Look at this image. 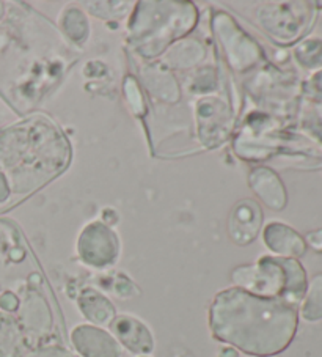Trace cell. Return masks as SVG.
Instances as JSON below:
<instances>
[{"label":"cell","instance_id":"9a60e30c","mask_svg":"<svg viewBox=\"0 0 322 357\" xmlns=\"http://www.w3.org/2000/svg\"><path fill=\"white\" fill-rule=\"evenodd\" d=\"M302 317L307 321L322 319V274L314 275L307 285L302 304Z\"/></svg>","mask_w":322,"mask_h":357},{"label":"cell","instance_id":"2e32d148","mask_svg":"<svg viewBox=\"0 0 322 357\" xmlns=\"http://www.w3.org/2000/svg\"><path fill=\"white\" fill-rule=\"evenodd\" d=\"M125 95H126V100L129 102V106H131V109L134 110L135 115H140V114L145 112L144 98H141L137 82H135L131 76H128L126 81H125Z\"/></svg>","mask_w":322,"mask_h":357},{"label":"cell","instance_id":"4fadbf2b","mask_svg":"<svg viewBox=\"0 0 322 357\" xmlns=\"http://www.w3.org/2000/svg\"><path fill=\"white\" fill-rule=\"evenodd\" d=\"M22 334L15 318L0 313V357H21Z\"/></svg>","mask_w":322,"mask_h":357},{"label":"cell","instance_id":"ac0fdd59","mask_svg":"<svg viewBox=\"0 0 322 357\" xmlns=\"http://www.w3.org/2000/svg\"><path fill=\"white\" fill-rule=\"evenodd\" d=\"M26 357H74L70 351L60 347H47V348H38L29 353Z\"/></svg>","mask_w":322,"mask_h":357},{"label":"cell","instance_id":"603a6c76","mask_svg":"<svg viewBox=\"0 0 322 357\" xmlns=\"http://www.w3.org/2000/svg\"><path fill=\"white\" fill-rule=\"evenodd\" d=\"M2 7H3V5L0 3V17H2V15H3V8Z\"/></svg>","mask_w":322,"mask_h":357},{"label":"cell","instance_id":"52a82bcc","mask_svg":"<svg viewBox=\"0 0 322 357\" xmlns=\"http://www.w3.org/2000/svg\"><path fill=\"white\" fill-rule=\"evenodd\" d=\"M263 209L252 199L239 200L228 216V236L238 245H249L258 238L263 227Z\"/></svg>","mask_w":322,"mask_h":357},{"label":"cell","instance_id":"7a4b0ae2","mask_svg":"<svg viewBox=\"0 0 322 357\" xmlns=\"http://www.w3.org/2000/svg\"><path fill=\"white\" fill-rule=\"evenodd\" d=\"M197 10L184 2H141L129 22L135 47L145 57H156L171 41L194 29Z\"/></svg>","mask_w":322,"mask_h":357},{"label":"cell","instance_id":"5bb4252c","mask_svg":"<svg viewBox=\"0 0 322 357\" xmlns=\"http://www.w3.org/2000/svg\"><path fill=\"white\" fill-rule=\"evenodd\" d=\"M60 27L68 38L79 46L89 38V21H86L84 11L77 7H70L61 13Z\"/></svg>","mask_w":322,"mask_h":357},{"label":"cell","instance_id":"cb8c5ba5","mask_svg":"<svg viewBox=\"0 0 322 357\" xmlns=\"http://www.w3.org/2000/svg\"><path fill=\"white\" fill-rule=\"evenodd\" d=\"M140 357H148V356H140Z\"/></svg>","mask_w":322,"mask_h":357},{"label":"cell","instance_id":"8fae6325","mask_svg":"<svg viewBox=\"0 0 322 357\" xmlns=\"http://www.w3.org/2000/svg\"><path fill=\"white\" fill-rule=\"evenodd\" d=\"M263 239L269 250L283 258H299L307 250L305 239L291 227L280 222H270L266 225Z\"/></svg>","mask_w":322,"mask_h":357},{"label":"cell","instance_id":"e0dca14e","mask_svg":"<svg viewBox=\"0 0 322 357\" xmlns=\"http://www.w3.org/2000/svg\"><path fill=\"white\" fill-rule=\"evenodd\" d=\"M114 291L115 294H118L120 298H131L137 291V288L134 287V283L128 279L125 275H120L118 279L115 280L114 285Z\"/></svg>","mask_w":322,"mask_h":357},{"label":"cell","instance_id":"7c38bea8","mask_svg":"<svg viewBox=\"0 0 322 357\" xmlns=\"http://www.w3.org/2000/svg\"><path fill=\"white\" fill-rule=\"evenodd\" d=\"M77 304L80 313L96 326H110L116 317L115 307L110 303V299L91 288L80 293Z\"/></svg>","mask_w":322,"mask_h":357},{"label":"cell","instance_id":"6da1fadb","mask_svg":"<svg viewBox=\"0 0 322 357\" xmlns=\"http://www.w3.org/2000/svg\"><path fill=\"white\" fill-rule=\"evenodd\" d=\"M297 307L233 287L215 294L209 328L215 340L255 357L280 354L297 331Z\"/></svg>","mask_w":322,"mask_h":357},{"label":"cell","instance_id":"ffe728a7","mask_svg":"<svg viewBox=\"0 0 322 357\" xmlns=\"http://www.w3.org/2000/svg\"><path fill=\"white\" fill-rule=\"evenodd\" d=\"M309 98H313L316 102L322 104V73L316 75L312 81H309Z\"/></svg>","mask_w":322,"mask_h":357},{"label":"cell","instance_id":"3957f363","mask_svg":"<svg viewBox=\"0 0 322 357\" xmlns=\"http://www.w3.org/2000/svg\"><path fill=\"white\" fill-rule=\"evenodd\" d=\"M231 280L256 296L282 299L296 307L307 291L305 269L296 258L263 257L256 263L234 269Z\"/></svg>","mask_w":322,"mask_h":357},{"label":"cell","instance_id":"44dd1931","mask_svg":"<svg viewBox=\"0 0 322 357\" xmlns=\"http://www.w3.org/2000/svg\"><path fill=\"white\" fill-rule=\"evenodd\" d=\"M305 243L316 252H322V230L309 231L305 238Z\"/></svg>","mask_w":322,"mask_h":357},{"label":"cell","instance_id":"9c48e42d","mask_svg":"<svg viewBox=\"0 0 322 357\" xmlns=\"http://www.w3.org/2000/svg\"><path fill=\"white\" fill-rule=\"evenodd\" d=\"M110 331H112L115 340L134 354L146 356L154 349L151 331L137 318L129 315L115 317L114 321L110 323Z\"/></svg>","mask_w":322,"mask_h":357},{"label":"cell","instance_id":"30bf717a","mask_svg":"<svg viewBox=\"0 0 322 357\" xmlns=\"http://www.w3.org/2000/svg\"><path fill=\"white\" fill-rule=\"evenodd\" d=\"M249 186L272 211H282L286 206V189L274 170L268 167L253 169L249 175Z\"/></svg>","mask_w":322,"mask_h":357},{"label":"cell","instance_id":"7402d4cb","mask_svg":"<svg viewBox=\"0 0 322 357\" xmlns=\"http://www.w3.org/2000/svg\"><path fill=\"white\" fill-rule=\"evenodd\" d=\"M118 213L115 211L114 208H105L104 213H102V220L101 222H104L105 225H110V219H112V225H115L116 222H118Z\"/></svg>","mask_w":322,"mask_h":357},{"label":"cell","instance_id":"8992f818","mask_svg":"<svg viewBox=\"0 0 322 357\" xmlns=\"http://www.w3.org/2000/svg\"><path fill=\"white\" fill-rule=\"evenodd\" d=\"M305 3H282L278 8H269L259 15L263 27L269 35L283 43L299 38L309 22V10Z\"/></svg>","mask_w":322,"mask_h":357},{"label":"cell","instance_id":"ba28073f","mask_svg":"<svg viewBox=\"0 0 322 357\" xmlns=\"http://www.w3.org/2000/svg\"><path fill=\"white\" fill-rule=\"evenodd\" d=\"M74 349L82 357H121V344L98 326L80 324L71 332Z\"/></svg>","mask_w":322,"mask_h":357},{"label":"cell","instance_id":"5b68a950","mask_svg":"<svg viewBox=\"0 0 322 357\" xmlns=\"http://www.w3.org/2000/svg\"><path fill=\"white\" fill-rule=\"evenodd\" d=\"M214 27L220 43L224 45L227 60L234 70L243 73L258 63L261 57L258 45L238 27V24H234L230 16L219 13L214 20Z\"/></svg>","mask_w":322,"mask_h":357},{"label":"cell","instance_id":"277c9868","mask_svg":"<svg viewBox=\"0 0 322 357\" xmlns=\"http://www.w3.org/2000/svg\"><path fill=\"white\" fill-rule=\"evenodd\" d=\"M77 254L91 268H109L120 255V239L104 222H91L77 239Z\"/></svg>","mask_w":322,"mask_h":357},{"label":"cell","instance_id":"d6986e66","mask_svg":"<svg viewBox=\"0 0 322 357\" xmlns=\"http://www.w3.org/2000/svg\"><path fill=\"white\" fill-rule=\"evenodd\" d=\"M20 305V299L15 293L11 291H5L2 296H0V309L3 312H15Z\"/></svg>","mask_w":322,"mask_h":357}]
</instances>
